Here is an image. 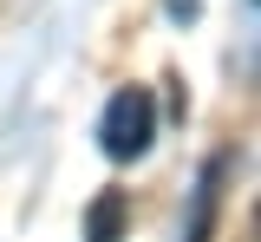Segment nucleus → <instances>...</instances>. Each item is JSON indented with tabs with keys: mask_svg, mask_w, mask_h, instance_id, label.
<instances>
[{
	"mask_svg": "<svg viewBox=\"0 0 261 242\" xmlns=\"http://www.w3.org/2000/svg\"><path fill=\"white\" fill-rule=\"evenodd\" d=\"M157 138V99L144 92V85H118L111 105H105V118H98V144H105V157L111 164H130V157H144Z\"/></svg>",
	"mask_w": 261,
	"mask_h": 242,
	"instance_id": "f257e3e1",
	"label": "nucleus"
},
{
	"mask_svg": "<svg viewBox=\"0 0 261 242\" xmlns=\"http://www.w3.org/2000/svg\"><path fill=\"white\" fill-rule=\"evenodd\" d=\"M124 223H130V197L124 190H98L92 209H85V242H124Z\"/></svg>",
	"mask_w": 261,
	"mask_h": 242,
	"instance_id": "f03ea898",
	"label": "nucleus"
},
{
	"mask_svg": "<svg viewBox=\"0 0 261 242\" xmlns=\"http://www.w3.org/2000/svg\"><path fill=\"white\" fill-rule=\"evenodd\" d=\"M222 177H228V157H209V171H202V183H196L190 242H209V236H216V209H222Z\"/></svg>",
	"mask_w": 261,
	"mask_h": 242,
	"instance_id": "7ed1b4c3",
	"label": "nucleus"
},
{
	"mask_svg": "<svg viewBox=\"0 0 261 242\" xmlns=\"http://www.w3.org/2000/svg\"><path fill=\"white\" fill-rule=\"evenodd\" d=\"M170 13H176V20H190V13H196V0H170Z\"/></svg>",
	"mask_w": 261,
	"mask_h": 242,
	"instance_id": "20e7f679",
	"label": "nucleus"
}]
</instances>
